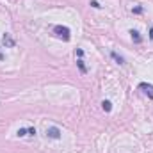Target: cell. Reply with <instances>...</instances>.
<instances>
[{"label": "cell", "instance_id": "1", "mask_svg": "<svg viewBox=\"0 0 153 153\" xmlns=\"http://www.w3.org/2000/svg\"><path fill=\"white\" fill-rule=\"evenodd\" d=\"M53 34H55L59 39H62V41H70V39H71L70 29L64 27V25H55V27H53Z\"/></svg>", "mask_w": 153, "mask_h": 153}, {"label": "cell", "instance_id": "2", "mask_svg": "<svg viewBox=\"0 0 153 153\" xmlns=\"http://www.w3.org/2000/svg\"><path fill=\"white\" fill-rule=\"evenodd\" d=\"M139 89H141V91H143V93H144L148 98H152V100H153V85H152V84L141 82V84H139Z\"/></svg>", "mask_w": 153, "mask_h": 153}, {"label": "cell", "instance_id": "3", "mask_svg": "<svg viewBox=\"0 0 153 153\" xmlns=\"http://www.w3.org/2000/svg\"><path fill=\"white\" fill-rule=\"evenodd\" d=\"M46 137H50V139H61V130L57 126H48L46 128Z\"/></svg>", "mask_w": 153, "mask_h": 153}, {"label": "cell", "instance_id": "4", "mask_svg": "<svg viewBox=\"0 0 153 153\" xmlns=\"http://www.w3.org/2000/svg\"><path fill=\"white\" fill-rule=\"evenodd\" d=\"M111 57L114 59V61H116V62H117V64H121V66L125 64V59H123V57H121V55H119L117 52H111Z\"/></svg>", "mask_w": 153, "mask_h": 153}, {"label": "cell", "instance_id": "5", "mask_svg": "<svg viewBox=\"0 0 153 153\" xmlns=\"http://www.w3.org/2000/svg\"><path fill=\"white\" fill-rule=\"evenodd\" d=\"M130 36H132V39H134V43H137V45H139V43L143 41V38H141V34H139L137 30H134V29L130 30Z\"/></svg>", "mask_w": 153, "mask_h": 153}, {"label": "cell", "instance_id": "6", "mask_svg": "<svg viewBox=\"0 0 153 153\" xmlns=\"http://www.w3.org/2000/svg\"><path fill=\"white\" fill-rule=\"evenodd\" d=\"M2 41H4V45H5V46H14V41H13V38H11L9 34H4Z\"/></svg>", "mask_w": 153, "mask_h": 153}, {"label": "cell", "instance_id": "7", "mask_svg": "<svg viewBox=\"0 0 153 153\" xmlns=\"http://www.w3.org/2000/svg\"><path fill=\"white\" fill-rule=\"evenodd\" d=\"M102 109H103L105 112H111V111H112V103H111L109 100H103V102H102Z\"/></svg>", "mask_w": 153, "mask_h": 153}, {"label": "cell", "instance_id": "8", "mask_svg": "<svg viewBox=\"0 0 153 153\" xmlns=\"http://www.w3.org/2000/svg\"><path fill=\"white\" fill-rule=\"evenodd\" d=\"M76 64H78V70H80L82 73H85V71H87V68H85V64H84V61H82V59H78V61H76Z\"/></svg>", "mask_w": 153, "mask_h": 153}, {"label": "cell", "instance_id": "9", "mask_svg": "<svg viewBox=\"0 0 153 153\" xmlns=\"http://www.w3.org/2000/svg\"><path fill=\"white\" fill-rule=\"evenodd\" d=\"M16 135H18V137H23V135H27V130H25V128H20V130L16 132Z\"/></svg>", "mask_w": 153, "mask_h": 153}, {"label": "cell", "instance_id": "10", "mask_svg": "<svg viewBox=\"0 0 153 153\" xmlns=\"http://www.w3.org/2000/svg\"><path fill=\"white\" fill-rule=\"evenodd\" d=\"M91 5H93L94 9H100V7H102V5H100V4H98L96 0H91Z\"/></svg>", "mask_w": 153, "mask_h": 153}, {"label": "cell", "instance_id": "11", "mask_svg": "<svg viewBox=\"0 0 153 153\" xmlns=\"http://www.w3.org/2000/svg\"><path fill=\"white\" fill-rule=\"evenodd\" d=\"M27 135H36V128H29L27 130Z\"/></svg>", "mask_w": 153, "mask_h": 153}, {"label": "cell", "instance_id": "12", "mask_svg": "<svg viewBox=\"0 0 153 153\" xmlns=\"http://www.w3.org/2000/svg\"><path fill=\"white\" fill-rule=\"evenodd\" d=\"M76 55H78V57H82V55H84V50H80V48H78V50H76Z\"/></svg>", "mask_w": 153, "mask_h": 153}, {"label": "cell", "instance_id": "13", "mask_svg": "<svg viewBox=\"0 0 153 153\" xmlns=\"http://www.w3.org/2000/svg\"><path fill=\"white\" fill-rule=\"evenodd\" d=\"M150 39H152V41H153V27H152V29H150Z\"/></svg>", "mask_w": 153, "mask_h": 153}, {"label": "cell", "instance_id": "14", "mask_svg": "<svg viewBox=\"0 0 153 153\" xmlns=\"http://www.w3.org/2000/svg\"><path fill=\"white\" fill-rule=\"evenodd\" d=\"M0 61H4V55H2V53H0Z\"/></svg>", "mask_w": 153, "mask_h": 153}]
</instances>
